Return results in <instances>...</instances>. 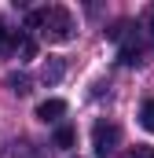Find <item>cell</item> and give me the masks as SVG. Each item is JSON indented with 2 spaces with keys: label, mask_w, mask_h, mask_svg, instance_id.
<instances>
[{
  "label": "cell",
  "mask_w": 154,
  "mask_h": 158,
  "mask_svg": "<svg viewBox=\"0 0 154 158\" xmlns=\"http://www.w3.org/2000/svg\"><path fill=\"white\" fill-rule=\"evenodd\" d=\"M26 30H37L48 44H66V40H74L77 26H74V15L66 7L51 4V7H37V11L26 15Z\"/></svg>",
  "instance_id": "6da1fadb"
},
{
  "label": "cell",
  "mask_w": 154,
  "mask_h": 158,
  "mask_svg": "<svg viewBox=\"0 0 154 158\" xmlns=\"http://www.w3.org/2000/svg\"><path fill=\"white\" fill-rule=\"evenodd\" d=\"M117 143H121V129H117L114 121H95V125H92V147H95L99 158L114 155Z\"/></svg>",
  "instance_id": "7a4b0ae2"
},
{
  "label": "cell",
  "mask_w": 154,
  "mask_h": 158,
  "mask_svg": "<svg viewBox=\"0 0 154 158\" xmlns=\"http://www.w3.org/2000/svg\"><path fill=\"white\" fill-rule=\"evenodd\" d=\"M117 44H121V48H117V59H121L125 66H136V63H143V44H140V33H136L132 26L125 30V37L117 40Z\"/></svg>",
  "instance_id": "3957f363"
},
{
  "label": "cell",
  "mask_w": 154,
  "mask_h": 158,
  "mask_svg": "<svg viewBox=\"0 0 154 158\" xmlns=\"http://www.w3.org/2000/svg\"><path fill=\"white\" fill-rule=\"evenodd\" d=\"M63 114H66V99H44V103L37 107V118L40 121H59Z\"/></svg>",
  "instance_id": "277c9868"
},
{
  "label": "cell",
  "mask_w": 154,
  "mask_h": 158,
  "mask_svg": "<svg viewBox=\"0 0 154 158\" xmlns=\"http://www.w3.org/2000/svg\"><path fill=\"white\" fill-rule=\"evenodd\" d=\"M15 55H18L22 63H30V59L37 55V40L30 37L26 30H18V40H15Z\"/></svg>",
  "instance_id": "5b68a950"
},
{
  "label": "cell",
  "mask_w": 154,
  "mask_h": 158,
  "mask_svg": "<svg viewBox=\"0 0 154 158\" xmlns=\"http://www.w3.org/2000/svg\"><path fill=\"white\" fill-rule=\"evenodd\" d=\"M63 74H66V63H63V59H48L44 70H40V81H44V85H59Z\"/></svg>",
  "instance_id": "8992f818"
},
{
  "label": "cell",
  "mask_w": 154,
  "mask_h": 158,
  "mask_svg": "<svg viewBox=\"0 0 154 158\" xmlns=\"http://www.w3.org/2000/svg\"><path fill=\"white\" fill-rule=\"evenodd\" d=\"M74 143H77V132L70 125H59V129H55V147H59V151H70Z\"/></svg>",
  "instance_id": "52a82bcc"
},
{
  "label": "cell",
  "mask_w": 154,
  "mask_h": 158,
  "mask_svg": "<svg viewBox=\"0 0 154 158\" xmlns=\"http://www.w3.org/2000/svg\"><path fill=\"white\" fill-rule=\"evenodd\" d=\"M140 125H143L147 132H154V99H147V103L140 107Z\"/></svg>",
  "instance_id": "ba28073f"
},
{
  "label": "cell",
  "mask_w": 154,
  "mask_h": 158,
  "mask_svg": "<svg viewBox=\"0 0 154 158\" xmlns=\"http://www.w3.org/2000/svg\"><path fill=\"white\" fill-rule=\"evenodd\" d=\"M15 40H18V33L0 22V52H15Z\"/></svg>",
  "instance_id": "9c48e42d"
},
{
  "label": "cell",
  "mask_w": 154,
  "mask_h": 158,
  "mask_svg": "<svg viewBox=\"0 0 154 158\" xmlns=\"http://www.w3.org/2000/svg\"><path fill=\"white\" fill-rule=\"evenodd\" d=\"M7 85H11L18 96H26V92H30V77H26V74H7Z\"/></svg>",
  "instance_id": "30bf717a"
},
{
  "label": "cell",
  "mask_w": 154,
  "mask_h": 158,
  "mask_svg": "<svg viewBox=\"0 0 154 158\" xmlns=\"http://www.w3.org/2000/svg\"><path fill=\"white\" fill-rule=\"evenodd\" d=\"M143 33H147V40H154V4L143 7Z\"/></svg>",
  "instance_id": "8fae6325"
},
{
  "label": "cell",
  "mask_w": 154,
  "mask_h": 158,
  "mask_svg": "<svg viewBox=\"0 0 154 158\" xmlns=\"http://www.w3.org/2000/svg\"><path fill=\"white\" fill-rule=\"evenodd\" d=\"M121 158H154V147H147V143H136L132 151H125Z\"/></svg>",
  "instance_id": "7c38bea8"
}]
</instances>
